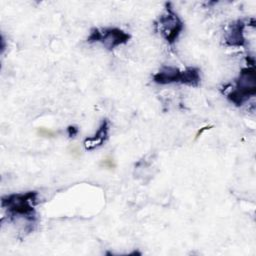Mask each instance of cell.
I'll return each mask as SVG.
<instances>
[{"label":"cell","mask_w":256,"mask_h":256,"mask_svg":"<svg viewBox=\"0 0 256 256\" xmlns=\"http://www.w3.org/2000/svg\"><path fill=\"white\" fill-rule=\"evenodd\" d=\"M39 193L37 191H27L12 193L1 197V207L6 210L8 218L14 220L23 218L27 222V230L31 232L37 223L35 205L38 203Z\"/></svg>","instance_id":"1"},{"label":"cell","mask_w":256,"mask_h":256,"mask_svg":"<svg viewBox=\"0 0 256 256\" xmlns=\"http://www.w3.org/2000/svg\"><path fill=\"white\" fill-rule=\"evenodd\" d=\"M256 94L255 66L242 68L235 80L233 89L227 94V99L237 107L242 106Z\"/></svg>","instance_id":"2"},{"label":"cell","mask_w":256,"mask_h":256,"mask_svg":"<svg viewBox=\"0 0 256 256\" xmlns=\"http://www.w3.org/2000/svg\"><path fill=\"white\" fill-rule=\"evenodd\" d=\"M154 26L169 45H173L177 41L184 29V23L174 11L171 2L165 3V10L154 22Z\"/></svg>","instance_id":"3"},{"label":"cell","mask_w":256,"mask_h":256,"mask_svg":"<svg viewBox=\"0 0 256 256\" xmlns=\"http://www.w3.org/2000/svg\"><path fill=\"white\" fill-rule=\"evenodd\" d=\"M131 35L124 30L117 27L107 28H93L87 37L88 43L100 42L106 49L112 51L120 45L128 43Z\"/></svg>","instance_id":"4"},{"label":"cell","mask_w":256,"mask_h":256,"mask_svg":"<svg viewBox=\"0 0 256 256\" xmlns=\"http://www.w3.org/2000/svg\"><path fill=\"white\" fill-rule=\"evenodd\" d=\"M246 23L242 19H238L233 21L229 25V29L224 37V42L226 46L229 47H243L246 44V40L244 37Z\"/></svg>","instance_id":"5"},{"label":"cell","mask_w":256,"mask_h":256,"mask_svg":"<svg viewBox=\"0 0 256 256\" xmlns=\"http://www.w3.org/2000/svg\"><path fill=\"white\" fill-rule=\"evenodd\" d=\"M152 79L155 83L160 85L171 83L183 84V71L174 66L164 65L152 76Z\"/></svg>","instance_id":"6"},{"label":"cell","mask_w":256,"mask_h":256,"mask_svg":"<svg viewBox=\"0 0 256 256\" xmlns=\"http://www.w3.org/2000/svg\"><path fill=\"white\" fill-rule=\"evenodd\" d=\"M109 129H110V123L108 119H103L98 130L96 131V133L91 136V137H87L84 142V148L86 150H94L100 146H102L108 139V135H109Z\"/></svg>","instance_id":"7"},{"label":"cell","mask_w":256,"mask_h":256,"mask_svg":"<svg viewBox=\"0 0 256 256\" xmlns=\"http://www.w3.org/2000/svg\"><path fill=\"white\" fill-rule=\"evenodd\" d=\"M201 82L200 69L198 67H187L183 70V84L190 87H198Z\"/></svg>","instance_id":"8"},{"label":"cell","mask_w":256,"mask_h":256,"mask_svg":"<svg viewBox=\"0 0 256 256\" xmlns=\"http://www.w3.org/2000/svg\"><path fill=\"white\" fill-rule=\"evenodd\" d=\"M78 131H79V129L73 125H70L67 128V133H68L69 137H75L78 134Z\"/></svg>","instance_id":"9"}]
</instances>
